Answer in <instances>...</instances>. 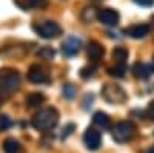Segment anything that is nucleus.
<instances>
[{
  "label": "nucleus",
  "mask_w": 154,
  "mask_h": 153,
  "mask_svg": "<svg viewBox=\"0 0 154 153\" xmlns=\"http://www.w3.org/2000/svg\"><path fill=\"white\" fill-rule=\"evenodd\" d=\"M148 116H149L151 121H154V102H151L148 105Z\"/></svg>",
  "instance_id": "nucleus-25"
},
{
  "label": "nucleus",
  "mask_w": 154,
  "mask_h": 153,
  "mask_svg": "<svg viewBox=\"0 0 154 153\" xmlns=\"http://www.w3.org/2000/svg\"><path fill=\"white\" fill-rule=\"evenodd\" d=\"M62 94L63 97H66V99H72L75 96V87L72 84H65L62 88Z\"/></svg>",
  "instance_id": "nucleus-19"
},
{
  "label": "nucleus",
  "mask_w": 154,
  "mask_h": 153,
  "mask_svg": "<svg viewBox=\"0 0 154 153\" xmlns=\"http://www.w3.org/2000/svg\"><path fill=\"white\" fill-rule=\"evenodd\" d=\"M125 71H126V67L125 65H120V63H116L114 67H109L108 68V74L112 76V78H123Z\"/></svg>",
  "instance_id": "nucleus-17"
},
{
  "label": "nucleus",
  "mask_w": 154,
  "mask_h": 153,
  "mask_svg": "<svg viewBox=\"0 0 154 153\" xmlns=\"http://www.w3.org/2000/svg\"><path fill=\"white\" fill-rule=\"evenodd\" d=\"M83 142L86 145L88 150H97L102 144V136L97 130L94 129H86V132L83 133Z\"/></svg>",
  "instance_id": "nucleus-9"
},
{
  "label": "nucleus",
  "mask_w": 154,
  "mask_h": 153,
  "mask_svg": "<svg viewBox=\"0 0 154 153\" xmlns=\"http://www.w3.org/2000/svg\"><path fill=\"white\" fill-rule=\"evenodd\" d=\"M20 150H22V145L17 139H14V138L5 139V142H3V151L5 153H19Z\"/></svg>",
  "instance_id": "nucleus-15"
},
{
  "label": "nucleus",
  "mask_w": 154,
  "mask_h": 153,
  "mask_svg": "<svg viewBox=\"0 0 154 153\" xmlns=\"http://www.w3.org/2000/svg\"><path fill=\"white\" fill-rule=\"evenodd\" d=\"M45 100V94L42 93H31L26 97V105L28 107H38Z\"/></svg>",
  "instance_id": "nucleus-16"
},
{
  "label": "nucleus",
  "mask_w": 154,
  "mask_h": 153,
  "mask_svg": "<svg viewBox=\"0 0 154 153\" xmlns=\"http://www.w3.org/2000/svg\"><path fill=\"white\" fill-rule=\"evenodd\" d=\"M93 122H94L96 127H99V129H102V130H106V129H109V127H111V119H109L108 114L103 113V111H97V113H94Z\"/></svg>",
  "instance_id": "nucleus-13"
},
{
  "label": "nucleus",
  "mask_w": 154,
  "mask_h": 153,
  "mask_svg": "<svg viewBox=\"0 0 154 153\" xmlns=\"http://www.w3.org/2000/svg\"><path fill=\"white\" fill-rule=\"evenodd\" d=\"M112 59L116 60V63H120V65H125L128 60V49L123 46H116L112 49Z\"/></svg>",
  "instance_id": "nucleus-14"
},
{
  "label": "nucleus",
  "mask_w": 154,
  "mask_h": 153,
  "mask_svg": "<svg viewBox=\"0 0 154 153\" xmlns=\"http://www.w3.org/2000/svg\"><path fill=\"white\" fill-rule=\"evenodd\" d=\"M96 73V67L94 65H89V67H83L80 70V78L82 79H89V78H93Z\"/></svg>",
  "instance_id": "nucleus-20"
},
{
  "label": "nucleus",
  "mask_w": 154,
  "mask_h": 153,
  "mask_svg": "<svg viewBox=\"0 0 154 153\" xmlns=\"http://www.w3.org/2000/svg\"><path fill=\"white\" fill-rule=\"evenodd\" d=\"M20 85V74L17 70L3 68L0 70V96H9Z\"/></svg>",
  "instance_id": "nucleus-2"
},
{
  "label": "nucleus",
  "mask_w": 154,
  "mask_h": 153,
  "mask_svg": "<svg viewBox=\"0 0 154 153\" xmlns=\"http://www.w3.org/2000/svg\"><path fill=\"white\" fill-rule=\"evenodd\" d=\"M102 96L109 104H123L126 100V91L119 84H105L102 88Z\"/></svg>",
  "instance_id": "nucleus-5"
},
{
  "label": "nucleus",
  "mask_w": 154,
  "mask_h": 153,
  "mask_svg": "<svg viewBox=\"0 0 154 153\" xmlns=\"http://www.w3.org/2000/svg\"><path fill=\"white\" fill-rule=\"evenodd\" d=\"M32 28L43 39H54L62 34V27L54 20H38L32 25Z\"/></svg>",
  "instance_id": "nucleus-4"
},
{
  "label": "nucleus",
  "mask_w": 154,
  "mask_h": 153,
  "mask_svg": "<svg viewBox=\"0 0 154 153\" xmlns=\"http://www.w3.org/2000/svg\"><path fill=\"white\" fill-rule=\"evenodd\" d=\"M74 130V125L72 124H69L66 129H63V132H62V138H66V136H69V132H72Z\"/></svg>",
  "instance_id": "nucleus-24"
},
{
  "label": "nucleus",
  "mask_w": 154,
  "mask_h": 153,
  "mask_svg": "<svg viewBox=\"0 0 154 153\" xmlns=\"http://www.w3.org/2000/svg\"><path fill=\"white\" fill-rule=\"evenodd\" d=\"M125 34H128L131 39H143L149 34V27L146 23H136L125 30Z\"/></svg>",
  "instance_id": "nucleus-10"
},
{
  "label": "nucleus",
  "mask_w": 154,
  "mask_h": 153,
  "mask_svg": "<svg viewBox=\"0 0 154 153\" xmlns=\"http://www.w3.org/2000/svg\"><path fill=\"white\" fill-rule=\"evenodd\" d=\"M86 54H88V57L91 59L93 62H97V60H100L102 57H103V54H105V48H103V45L99 43L97 40H91V42L88 43Z\"/></svg>",
  "instance_id": "nucleus-11"
},
{
  "label": "nucleus",
  "mask_w": 154,
  "mask_h": 153,
  "mask_svg": "<svg viewBox=\"0 0 154 153\" xmlns=\"http://www.w3.org/2000/svg\"><path fill=\"white\" fill-rule=\"evenodd\" d=\"M97 19L103 25H106V27H116L120 20V14L112 8H103V9L99 11Z\"/></svg>",
  "instance_id": "nucleus-8"
},
{
  "label": "nucleus",
  "mask_w": 154,
  "mask_h": 153,
  "mask_svg": "<svg viewBox=\"0 0 154 153\" xmlns=\"http://www.w3.org/2000/svg\"><path fill=\"white\" fill-rule=\"evenodd\" d=\"M80 48H82V42H80V39H77V37H74V36L66 37V39L62 42V53L65 54L66 57H72V56H75V54L80 51Z\"/></svg>",
  "instance_id": "nucleus-7"
},
{
  "label": "nucleus",
  "mask_w": 154,
  "mask_h": 153,
  "mask_svg": "<svg viewBox=\"0 0 154 153\" xmlns=\"http://www.w3.org/2000/svg\"><path fill=\"white\" fill-rule=\"evenodd\" d=\"M26 79L31 84H48L49 82V74L42 65L34 63V65L29 67V70L26 73Z\"/></svg>",
  "instance_id": "nucleus-6"
},
{
  "label": "nucleus",
  "mask_w": 154,
  "mask_h": 153,
  "mask_svg": "<svg viewBox=\"0 0 154 153\" xmlns=\"http://www.w3.org/2000/svg\"><path fill=\"white\" fill-rule=\"evenodd\" d=\"M136 132H137V129H136L134 122H131V121H120L111 129L112 139L119 144L130 142L136 136Z\"/></svg>",
  "instance_id": "nucleus-3"
},
{
  "label": "nucleus",
  "mask_w": 154,
  "mask_h": 153,
  "mask_svg": "<svg viewBox=\"0 0 154 153\" xmlns=\"http://www.w3.org/2000/svg\"><path fill=\"white\" fill-rule=\"evenodd\" d=\"M133 71H134V76L139 79H146L154 73V65L152 63H143V62H137L134 63L133 67Z\"/></svg>",
  "instance_id": "nucleus-12"
},
{
  "label": "nucleus",
  "mask_w": 154,
  "mask_h": 153,
  "mask_svg": "<svg viewBox=\"0 0 154 153\" xmlns=\"http://www.w3.org/2000/svg\"><path fill=\"white\" fill-rule=\"evenodd\" d=\"M60 114L57 111V108L54 107H46L42 108L32 114L31 118V125L34 127L35 130H40V132H48V130H53L54 127L59 122Z\"/></svg>",
  "instance_id": "nucleus-1"
},
{
  "label": "nucleus",
  "mask_w": 154,
  "mask_h": 153,
  "mask_svg": "<svg viewBox=\"0 0 154 153\" xmlns=\"http://www.w3.org/2000/svg\"><path fill=\"white\" fill-rule=\"evenodd\" d=\"M146 153H154V145H152L149 150H146Z\"/></svg>",
  "instance_id": "nucleus-26"
},
{
  "label": "nucleus",
  "mask_w": 154,
  "mask_h": 153,
  "mask_svg": "<svg viewBox=\"0 0 154 153\" xmlns=\"http://www.w3.org/2000/svg\"><path fill=\"white\" fill-rule=\"evenodd\" d=\"M152 23H154V16H152Z\"/></svg>",
  "instance_id": "nucleus-27"
},
{
  "label": "nucleus",
  "mask_w": 154,
  "mask_h": 153,
  "mask_svg": "<svg viewBox=\"0 0 154 153\" xmlns=\"http://www.w3.org/2000/svg\"><path fill=\"white\" fill-rule=\"evenodd\" d=\"M37 56L40 57V59H46V60H49V59H53V57L56 56V49H54V48H51V46H42L40 49L37 51Z\"/></svg>",
  "instance_id": "nucleus-18"
},
{
  "label": "nucleus",
  "mask_w": 154,
  "mask_h": 153,
  "mask_svg": "<svg viewBox=\"0 0 154 153\" xmlns=\"http://www.w3.org/2000/svg\"><path fill=\"white\" fill-rule=\"evenodd\" d=\"M11 125H12V121L9 119V116H6V114H0V132L8 130Z\"/></svg>",
  "instance_id": "nucleus-21"
},
{
  "label": "nucleus",
  "mask_w": 154,
  "mask_h": 153,
  "mask_svg": "<svg viewBox=\"0 0 154 153\" xmlns=\"http://www.w3.org/2000/svg\"><path fill=\"white\" fill-rule=\"evenodd\" d=\"M134 2L140 6H152L154 5V0H134Z\"/></svg>",
  "instance_id": "nucleus-23"
},
{
  "label": "nucleus",
  "mask_w": 154,
  "mask_h": 153,
  "mask_svg": "<svg viewBox=\"0 0 154 153\" xmlns=\"http://www.w3.org/2000/svg\"><path fill=\"white\" fill-rule=\"evenodd\" d=\"M29 8H45L48 5V0H26Z\"/></svg>",
  "instance_id": "nucleus-22"
}]
</instances>
